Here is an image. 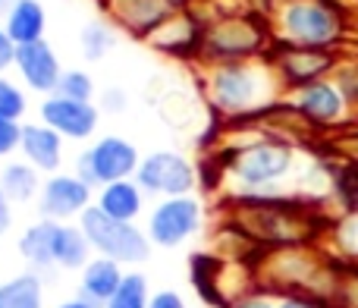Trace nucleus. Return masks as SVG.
<instances>
[{"instance_id":"nucleus-1","label":"nucleus","mask_w":358,"mask_h":308,"mask_svg":"<svg viewBox=\"0 0 358 308\" xmlns=\"http://www.w3.org/2000/svg\"><path fill=\"white\" fill-rule=\"evenodd\" d=\"M277 69L255 60L210 63L204 73V94L223 117H248L273 101Z\"/></svg>"},{"instance_id":"nucleus-2","label":"nucleus","mask_w":358,"mask_h":308,"mask_svg":"<svg viewBox=\"0 0 358 308\" xmlns=\"http://www.w3.org/2000/svg\"><path fill=\"white\" fill-rule=\"evenodd\" d=\"M273 25H277V35L283 38V44L317 50H327L343 29L340 13L327 0H283L277 6Z\"/></svg>"},{"instance_id":"nucleus-3","label":"nucleus","mask_w":358,"mask_h":308,"mask_svg":"<svg viewBox=\"0 0 358 308\" xmlns=\"http://www.w3.org/2000/svg\"><path fill=\"white\" fill-rule=\"evenodd\" d=\"M267 44V29L252 13H229L217 16L204 29L201 60L208 63H239L255 60Z\"/></svg>"},{"instance_id":"nucleus-4","label":"nucleus","mask_w":358,"mask_h":308,"mask_svg":"<svg viewBox=\"0 0 358 308\" xmlns=\"http://www.w3.org/2000/svg\"><path fill=\"white\" fill-rule=\"evenodd\" d=\"M217 160L223 164V173L229 179H236V186L245 192H258L267 186L280 183L292 167V151L283 142H252V145H236L227 148L223 158L217 154Z\"/></svg>"},{"instance_id":"nucleus-5","label":"nucleus","mask_w":358,"mask_h":308,"mask_svg":"<svg viewBox=\"0 0 358 308\" xmlns=\"http://www.w3.org/2000/svg\"><path fill=\"white\" fill-rule=\"evenodd\" d=\"M79 227L85 230L94 255L110 258L123 267L142 265V261H148V255H151V239L145 230H138L136 223H129V220H113V217H107L98 204H92V208L79 217Z\"/></svg>"},{"instance_id":"nucleus-6","label":"nucleus","mask_w":358,"mask_h":308,"mask_svg":"<svg viewBox=\"0 0 358 308\" xmlns=\"http://www.w3.org/2000/svg\"><path fill=\"white\" fill-rule=\"evenodd\" d=\"M233 220L239 233H245L248 239L261 242V246H299L311 236L302 217L286 211L280 202H267V198H245Z\"/></svg>"},{"instance_id":"nucleus-7","label":"nucleus","mask_w":358,"mask_h":308,"mask_svg":"<svg viewBox=\"0 0 358 308\" xmlns=\"http://www.w3.org/2000/svg\"><path fill=\"white\" fill-rule=\"evenodd\" d=\"M138 158L136 145L123 136H101L92 148H85L76 160V176L85 179L92 189L120 183V179H136L138 173Z\"/></svg>"},{"instance_id":"nucleus-8","label":"nucleus","mask_w":358,"mask_h":308,"mask_svg":"<svg viewBox=\"0 0 358 308\" xmlns=\"http://www.w3.org/2000/svg\"><path fill=\"white\" fill-rule=\"evenodd\" d=\"M136 183L145 189V195H189L198 183V167L179 151H155L142 158Z\"/></svg>"},{"instance_id":"nucleus-9","label":"nucleus","mask_w":358,"mask_h":308,"mask_svg":"<svg viewBox=\"0 0 358 308\" xmlns=\"http://www.w3.org/2000/svg\"><path fill=\"white\" fill-rule=\"evenodd\" d=\"M201 230V202L192 195L161 198L148 217V239L151 246L176 248Z\"/></svg>"},{"instance_id":"nucleus-10","label":"nucleus","mask_w":358,"mask_h":308,"mask_svg":"<svg viewBox=\"0 0 358 308\" xmlns=\"http://www.w3.org/2000/svg\"><path fill=\"white\" fill-rule=\"evenodd\" d=\"M92 186L79 179L76 173H54L38 192V211L44 220H69L82 217L92 208Z\"/></svg>"},{"instance_id":"nucleus-11","label":"nucleus","mask_w":358,"mask_h":308,"mask_svg":"<svg viewBox=\"0 0 358 308\" xmlns=\"http://www.w3.org/2000/svg\"><path fill=\"white\" fill-rule=\"evenodd\" d=\"M41 120L54 132H60L63 139H92L94 130L101 123V111L94 107V101H73L60 98V94H48L41 101Z\"/></svg>"},{"instance_id":"nucleus-12","label":"nucleus","mask_w":358,"mask_h":308,"mask_svg":"<svg viewBox=\"0 0 358 308\" xmlns=\"http://www.w3.org/2000/svg\"><path fill=\"white\" fill-rule=\"evenodd\" d=\"M110 19L136 38H151L173 13V0H104Z\"/></svg>"},{"instance_id":"nucleus-13","label":"nucleus","mask_w":358,"mask_h":308,"mask_svg":"<svg viewBox=\"0 0 358 308\" xmlns=\"http://www.w3.org/2000/svg\"><path fill=\"white\" fill-rule=\"evenodd\" d=\"M16 69L22 76V82L38 94H54L57 92V82L63 76V66L57 60L54 48L48 41H31V44H19L16 48Z\"/></svg>"},{"instance_id":"nucleus-14","label":"nucleus","mask_w":358,"mask_h":308,"mask_svg":"<svg viewBox=\"0 0 358 308\" xmlns=\"http://www.w3.org/2000/svg\"><path fill=\"white\" fill-rule=\"evenodd\" d=\"M204 29H208V22H201L192 10H179L148 38V41L155 44L157 50H164V54H173V57L198 54L201 57Z\"/></svg>"},{"instance_id":"nucleus-15","label":"nucleus","mask_w":358,"mask_h":308,"mask_svg":"<svg viewBox=\"0 0 358 308\" xmlns=\"http://www.w3.org/2000/svg\"><path fill=\"white\" fill-rule=\"evenodd\" d=\"M330 63H334V57H330L327 50L292 48V44L280 48V54L273 57V69H277V76L286 82V85H296V88L308 85V82H317L330 69Z\"/></svg>"},{"instance_id":"nucleus-16","label":"nucleus","mask_w":358,"mask_h":308,"mask_svg":"<svg viewBox=\"0 0 358 308\" xmlns=\"http://www.w3.org/2000/svg\"><path fill=\"white\" fill-rule=\"evenodd\" d=\"M343 94L334 82H308V85L296 88V98H292V107H296L299 117H305L308 123H317V126H327V123H336L343 117Z\"/></svg>"},{"instance_id":"nucleus-17","label":"nucleus","mask_w":358,"mask_h":308,"mask_svg":"<svg viewBox=\"0 0 358 308\" xmlns=\"http://www.w3.org/2000/svg\"><path fill=\"white\" fill-rule=\"evenodd\" d=\"M189 267H192L189 280L204 302L214 308H233V296H229L227 284H223V277H227V261L210 252H198V255H192Z\"/></svg>"},{"instance_id":"nucleus-18","label":"nucleus","mask_w":358,"mask_h":308,"mask_svg":"<svg viewBox=\"0 0 358 308\" xmlns=\"http://www.w3.org/2000/svg\"><path fill=\"white\" fill-rule=\"evenodd\" d=\"M123 265H117V261L110 258H101V255H94L92 261H88L85 267H82V277H79V299H85L88 305L94 308H104L110 302V296L120 290V284H123Z\"/></svg>"},{"instance_id":"nucleus-19","label":"nucleus","mask_w":358,"mask_h":308,"mask_svg":"<svg viewBox=\"0 0 358 308\" xmlns=\"http://www.w3.org/2000/svg\"><path fill=\"white\" fill-rule=\"evenodd\" d=\"M19 151L35 170L54 173L63 160V136L54 132L48 123H25L22 126V142Z\"/></svg>"},{"instance_id":"nucleus-20","label":"nucleus","mask_w":358,"mask_h":308,"mask_svg":"<svg viewBox=\"0 0 358 308\" xmlns=\"http://www.w3.org/2000/svg\"><path fill=\"white\" fill-rule=\"evenodd\" d=\"M94 204H98L107 217H113V220L136 223V217L142 214V208H145V189L136 179H120V183L101 186Z\"/></svg>"},{"instance_id":"nucleus-21","label":"nucleus","mask_w":358,"mask_h":308,"mask_svg":"<svg viewBox=\"0 0 358 308\" xmlns=\"http://www.w3.org/2000/svg\"><path fill=\"white\" fill-rule=\"evenodd\" d=\"M57 230L60 220H38L19 239V255L38 271H50L54 265V248H57Z\"/></svg>"},{"instance_id":"nucleus-22","label":"nucleus","mask_w":358,"mask_h":308,"mask_svg":"<svg viewBox=\"0 0 358 308\" xmlns=\"http://www.w3.org/2000/svg\"><path fill=\"white\" fill-rule=\"evenodd\" d=\"M44 25H48V16H44V6L38 0H19V4L10 6V13H3V29L16 41V48L41 41Z\"/></svg>"},{"instance_id":"nucleus-23","label":"nucleus","mask_w":358,"mask_h":308,"mask_svg":"<svg viewBox=\"0 0 358 308\" xmlns=\"http://www.w3.org/2000/svg\"><path fill=\"white\" fill-rule=\"evenodd\" d=\"M92 252L94 248L79 223H60V230H57V248H54L57 267H63V271H82L92 261Z\"/></svg>"},{"instance_id":"nucleus-24","label":"nucleus","mask_w":358,"mask_h":308,"mask_svg":"<svg viewBox=\"0 0 358 308\" xmlns=\"http://www.w3.org/2000/svg\"><path fill=\"white\" fill-rule=\"evenodd\" d=\"M0 189L10 195V202L25 204L41 192V179H38V170L29 160H13V164H6L3 173H0Z\"/></svg>"},{"instance_id":"nucleus-25","label":"nucleus","mask_w":358,"mask_h":308,"mask_svg":"<svg viewBox=\"0 0 358 308\" xmlns=\"http://www.w3.org/2000/svg\"><path fill=\"white\" fill-rule=\"evenodd\" d=\"M44 286L38 274H19L0 284V308H41Z\"/></svg>"},{"instance_id":"nucleus-26","label":"nucleus","mask_w":358,"mask_h":308,"mask_svg":"<svg viewBox=\"0 0 358 308\" xmlns=\"http://www.w3.org/2000/svg\"><path fill=\"white\" fill-rule=\"evenodd\" d=\"M79 44H82V57H85V60H104L113 50V44H117V31H113V25L104 22V19H92V22L82 25Z\"/></svg>"},{"instance_id":"nucleus-27","label":"nucleus","mask_w":358,"mask_h":308,"mask_svg":"<svg viewBox=\"0 0 358 308\" xmlns=\"http://www.w3.org/2000/svg\"><path fill=\"white\" fill-rule=\"evenodd\" d=\"M151 286H148V277L138 271H129L120 284V290L110 296V302L104 308H148L151 305Z\"/></svg>"},{"instance_id":"nucleus-28","label":"nucleus","mask_w":358,"mask_h":308,"mask_svg":"<svg viewBox=\"0 0 358 308\" xmlns=\"http://www.w3.org/2000/svg\"><path fill=\"white\" fill-rule=\"evenodd\" d=\"M54 94H60V98H73V101H94V82L85 69H63Z\"/></svg>"},{"instance_id":"nucleus-29","label":"nucleus","mask_w":358,"mask_h":308,"mask_svg":"<svg viewBox=\"0 0 358 308\" xmlns=\"http://www.w3.org/2000/svg\"><path fill=\"white\" fill-rule=\"evenodd\" d=\"M25 107H29V101H25L22 88L0 76V120H22Z\"/></svg>"},{"instance_id":"nucleus-30","label":"nucleus","mask_w":358,"mask_h":308,"mask_svg":"<svg viewBox=\"0 0 358 308\" xmlns=\"http://www.w3.org/2000/svg\"><path fill=\"white\" fill-rule=\"evenodd\" d=\"M336 192L346 202V208L358 211V167H346L336 173Z\"/></svg>"},{"instance_id":"nucleus-31","label":"nucleus","mask_w":358,"mask_h":308,"mask_svg":"<svg viewBox=\"0 0 358 308\" xmlns=\"http://www.w3.org/2000/svg\"><path fill=\"white\" fill-rule=\"evenodd\" d=\"M19 142H22V123L0 120V158H10L13 151H19Z\"/></svg>"},{"instance_id":"nucleus-32","label":"nucleus","mask_w":358,"mask_h":308,"mask_svg":"<svg viewBox=\"0 0 358 308\" xmlns=\"http://www.w3.org/2000/svg\"><path fill=\"white\" fill-rule=\"evenodd\" d=\"M334 85L340 88L346 104H358V69H340Z\"/></svg>"},{"instance_id":"nucleus-33","label":"nucleus","mask_w":358,"mask_h":308,"mask_svg":"<svg viewBox=\"0 0 358 308\" xmlns=\"http://www.w3.org/2000/svg\"><path fill=\"white\" fill-rule=\"evenodd\" d=\"M336 239H340V246L346 248V252L358 255V214L349 217V220H343L340 227H336Z\"/></svg>"},{"instance_id":"nucleus-34","label":"nucleus","mask_w":358,"mask_h":308,"mask_svg":"<svg viewBox=\"0 0 358 308\" xmlns=\"http://www.w3.org/2000/svg\"><path fill=\"white\" fill-rule=\"evenodd\" d=\"M10 66H16V41L6 35V29L0 25V73H6Z\"/></svg>"},{"instance_id":"nucleus-35","label":"nucleus","mask_w":358,"mask_h":308,"mask_svg":"<svg viewBox=\"0 0 358 308\" xmlns=\"http://www.w3.org/2000/svg\"><path fill=\"white\" fill-rule=\"evenodd\" d=\"M148 308H189L182 302V296H179L176 290H161L151 296V305Z\"/></svg>"},{"instance_id":"nucleus-36","label":"nucleus","mask_w":358,"mask_h":308,"mask_svg":"<svg viewBox=\"0 0 358 308\" xmlns=\"http://www.w3.org/2000/svg\"><path fill=\"white\" fill-rule=\"evenodd\" d=\"M10 195H6L3 189H0V233H6L10 230V223H13V211H10Z\"/></svg>"},{"instance_id":"nucleus-37","label":"nucleus","mask_w":358,"mask_h":308,"mask_svg":"<svg viewBox=\"0 0 358 308\" xmlns=\"http://www.w3.org/2000/svg\"><path fill=\"white\" fill-rule=\"evenodd\" d=\"M233 308H277V305H273L271 299H264V296H242Z\"/></svg>"},{"instance_id":"nucleus-38","label":"nucleus","mask_w":358,"mask_h":308,"mask_svg":"<svg viewBox=\"0 0 358 308\" xmlns=\"http://www.w3.org/2000/svg\"><path fill=\"white\" fill-rule=\"evenodd\" d=\"M104 107H107V111H123V107H126V94L117 92V88H110V92L104 94Z\"/></svg>"},{"instance_id":"nucleus-39","label":"nucleus","mask_w":358,"mask_h":308,"mask_svg":"<svg viewBox=\"0 0 358 308\" xmlns=\"http://www.w3.org/2000/svg\"><path fill=\"white\" fill-rule=\"evenodd\" d=\"M277 308H317V305L308 302V299H302V296H289V299H283Z\"/></svg>"},{"instance_id":"nucleus-40","label":"nucleus","mask_w":358,"mask_h":308,"mask_svg":"<svg viewBox=\"0 0 358 308\" xmlns=\"http://www.w3.org/2000/svg\"><path fill=\"white\" fill-rule=\"evenodd\" d=\"M57 308H94V305H88L85 299H79V296H76V299H66V302H60Z\"/></svg>"},{"instance_id":"nucleus-41","label":"nucleus","mask_w":358,"mask_h":308,"mask_svg":"<svg viewBox=\"0 0 358 308\" xmlns=\"http://www.w3.org/2000/svg\"><path fill=\"white\" fill-rule=\"evenodd\" d=\"M258 4H261V6H271V10H277V6L283 4V0H258Z\"/></svg>"},{"instance_id":"nucleus-42","label":"nucleus","mask_w":358,"mask_h":308,"mask_svg":"<svg viewBox=\"0 0 358 308\" xmlns=\"http://www.w3.org/2000/svg\"><path fill=\"white\" fill-rule=\"evenodd\" d=\"M13 4H19V0H0V13H10Z\"/></svg>"}]
</instances>
